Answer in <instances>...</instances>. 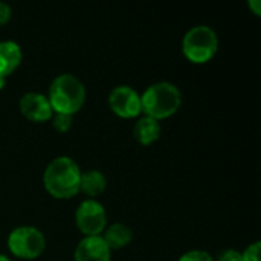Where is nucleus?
<instances>
[{
  "label": "nucleus",
  "instance_id": "nucleus-21",
  "mask_svg": "<svg viewBox=\"0 0 261 261\" xmlns=\"http://www.w3.org/2000/svg\"><path fill=\"white\" fill-rule=\"evenodd\" d=\"M0 261H11V260H9L8 257H5V255H2V254H0Z\"/></svg>",
  "mask_w": 261,
  "mask_h": 261
},
{
  "label": "nucleus",
  "instance_id": "nucleus-6",
  "mask_svg": "<svg viewBox=\"0 0 261 261\" xmlns=\"http://www.w3.org/2000/svg\"><path fill=\"white\" fill-rule=\"evenodd\" d=\"M75 222L78 229L86 236V237H96L101 236V232L106 229L107 223V214L104 206L93 200L87 199L80 203L75 213Z\"/></svg>",
  "mask_w": 261,
  "mask_h": 261
},
{
  "label": "nucleus",
  "instance_id": "nucleus-13",
  "mask_svg": "<svg viewBox=\"0 0 261 261\" xmlns=\"http://www.w3.org/2000/svg\"><path fill=\"white\" fill-rule=\"evenodd\" d=\"M106 190V176L98 170H90L86 173H81L80 179V191H83L86 196L95 197L99 196Z\"/></svg>",
  "mask_w": 261,
  "mask_h": 261
},
{
  "label": "nucleus",
  "instance_id": "nucleus-11",
  "mask_svg": "<svg viewBox=\"0 0 261 261\" xmlns=\"http://www.w3.org/2000/svg\"><path fill=\"white\" fill-rule=\"evenodd\" d=\"M133 133H135V138L138 139V142H141L142 145H150L159 139L161 124H159V121H156L150 116H142L135 124Z\"/></svg>",
  "mask_w": 261,
  "mask_h": 261
},
{
  "label": "nucleus",
  "instance_id": "nucleus-19",
  "mask_svg": "<svg viewBox=\"0 0 261 261\" xmlns=\"http://www.w3.org/2000/svg\"><path fill=\"white\" fill-rule=\"evenodd\" d=\"M248 5H249V8H252V11H254V14H255V15H260L261 14L260 0H249V2H248Z\"/></svg>",
  "mask_w": 261,
  "mask_h": 261
},
{
  "label": "nucleus",
  "instance_id": "nucleus-20",
  "mask_svg": "<svg viewBox=\"0 0 261 261\" xmlns=\"http://www.w3.org/2000/svg\"><path fill=\"white\" fill-rule=\"evenodd\" d=\"M5 84H6V78L0 75V89H3V87H5Z\"/></svg>",
  "mask_w": 261,
  "mask_h": 261
},
{
  "label": "nucleus",
  "instance_id": "nucleus-10",
  "mask_svg": "<svg viewBox=\"0 0 261 261\" xmlns=\"http://www.w3.org/2000/svg\"><path fill=\"white\" fill-rule=\"evenodd\" d=\"M23 58L21 49L15 41H0V75L8 76L12 73Z\"/></svg>",
  "mask_w": 261,
  "mask_h": 261
},
{
  "label": "nucleus",
  "instance_id": "nucleus-8",
  "mask_svg": "<svg viewBox=\"0 0 261 261\" xmlns=\"http://www.w3.org/2000/svg\"><path fill=\"white\" fill-rule=\"evenodd\" d=\"M20 110L29 121H34V122L47 121L54 115V110L49 104L47 96L37 93V92H28L21 96Z\"/></svg>",
  "mask_w": 261,
  "mask_h": 261
},
{
  "label": "nucleus",
  "instance_id": "nucleus-2",
  "mask_svg": "<svg viewBox=\"0 0 261 261\" xmlns=\"http://www.w3.org/2000/svg\"><path fill=\"white\" fill-rule=\"evenodd\" d=\"M182 104V93L173 83L159 81L145 89L141 95V107L145 116L156 121L174 115Z\"/></svg>",
  "mask_w": 261,
  "mask_h": 261
},
{
  "label": "nucleus",
  "instance_id": "nucleus-12",
  "mask_svg": "<svg viewBox=\"0 0 261 261\" xmlns=\"http://www.w3.org/2000/svg\"><path fill=\"white\" fill-rule=\"evenodd\" d=\"M132 239H133V232L124 223H115V225H112L104 232V237H102V240L106 242V245L109 246L110 251L125 248L132 242Z\"/></svg>",
  "mask_w": 261,
  "mask_h": 261
},
{
  "label": "nucleus",
  "instance_id": "nucleus-9",
  "mask_svg": "<svg viewBox=\"0 0 261 261\" xmlns=\"http://www.w3.org/2000/svg\"><path fill=\"white\" fill-rule=\"evenodd\" d=\"M112 251L106 245L101 236L96 237H84L73 254L75 261H110Z\"/></svg>",
  "mask_w": 261,
  "mask_h": 261
},
{
  "label": "nucleus",
  "instance_id": "nucleus-15",
  "mask_svg": "<svg viewBox=\"0 0 261 261\" xmlns=\"http://www.w3.org/2000/svg\"><path fill=\"white\" fill-rule=\"evenodd\" d=\"M179 261H214V258L211 257V254H208L206 251H199V249H194V251H190V252H185Z\"/></svg>",
  "mask_w": 261,
  "mask_h": 261
},
{
  "label": "nucleus",
  "instance_id": "nucleus-14",
  "mask_svg": "<svg viewBox=\"0 0 261 261\" xmlns=\"http://www.w3.org/2000/svg\"><path fill=\"white\" fill-rule=\"evenodd\" d=\"M52 125L57 132L64 133L72 127V116L70 115H64V113H55L54 119H52Z\"/></svg>",
  "mask_w": 261,
  "mask_h": 261
},
{
  "label": "nucleus",
  "instance_id": "nucleus-5",
  "mask_svg": "<svg viewBox=\"0 0 261 261\" xmlns=\"http://www.w3.org/2000/svg\"><path fill=\"white\" fill-rule=\"evenodd\" d=\"M8 248L15 257L34 260L43 254L46 239L43 232L34 226H18L11 231L8 237Z\"/></svg>",
  "mask_w": 261,
  "mask_h": 261
},
{
  "label": "nucleus",
  "instance_id": "nucleus-4",
  "mask_svg": "<svg viewBox=\"0 0 261 261\" xmlns=\"http://www.w3.org/2000/svg\"><path fill=\"white\" fill-rule=\"evenodd\" d=\"M219 49V38L213 28L199 24L191 28L182 40L184 55L196 64L210 61Z\"/></svg>",
  "mask_w": 261,
  "mask_h": 261
},
{
  "label": "nucleus",
  "instance_id": "nucleus-1",
  "mask_svg": "<svg viewBox=\"0 0 261 261\" xmlns=\"http://www.w3.org/2000/svg\"><path fill=\"white\" fill-rule=\"evenodd\" d=\"M80 179L81 170L78 164L67 156H58L50 161L43 174L44 187L55 199L73 197L80 191Z\"/></svg>",
  "mask_w": 261,
  "mask_h": 261
},
{
  "label": "nucleus",
  "instance_id": "nucleus-17",
  "mask_svg": "<svg viewBox=\"0 0 261 261\" xmlns=\"http://www.w3.org/2000/svg\"><path fill=\"white\" fill-rule=\"evenodd\" d=\"M217 261H243V258H242L240 252H237L234 249H228V251L220 254V257H219Z\"/></svg>",
  "mask_w": 261,
  "mask_h": 261
},
{
  "label": "nucleus",
  "instance_id": "nucleus-3",
  "mask_svg": "<svg viewBox=\"0 0 261 261\" xmlns=\"http://www.w3.org/2000/svg\"><path fill=\"white\" fill-rule=\"evenodd\" d=\"M47 99L55 113L72 116L81 110L86 101V89L75 75L61 73L52 81Z\"/></svg>",
  "mask_w": 261,
  "mask_h": 261
},
{
  "label": "nucleus",
  "instance_id": "nucleus-18",
  "mask_svg": "<svg viewBox=\"0 0 261 261\" xmlns=\"http://www.w3.org/2000/svg\"><path fill=\"white\" fill-rule=\"evenodd\" d=\"M11 14H12L11 6L8 3H5V2H0V24L8 23L9 18H11Z\"/></svg>",
  "mask_w": 261,
  "mask_h": 261
},
{
  "label": "nucleus",
  "instance_id": "nucleus-16",
  "mask_svg": "<svg viewBox=\"0 0 261 261\" xmlns=\"http://www.w3.org/2000/svg\"><path fill=\"white\" fill-rule=\"evenodd\" d=\"M260 242H255V243L249 245V246L245 249V252L242 254L243 261H260Z\"/></svg>",
  "mask_w": 261,
  "mask_h": 261
},
{
  "label": "nucleus",
  "instance_id": "nucleus-7",
  "mask_svg": "<svg viewBox=\"0 0 261 261\" xmlns=\"http://www.w3.org/2000/svg\"><path fill=\"white\" fill-rule=\"evenodd\" d=\"M109 106L121 118H136L142 112L141 95L130 86H118L109 95Z\"/></svg>",
  "mask_w": 261,
  "mask_h": 261
}]
</instances>
